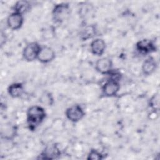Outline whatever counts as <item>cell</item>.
<instances>
[{"mask_svg": "<svg viewBox=\"0 0 160 160\" xmlns=\"http://www.w3.org/2000/svg\"><path fill=\"white\" fill-rule=\"evenodd\" d=\"M45 109L40 105L30 106L26 112V123L29 131H34L46 118Z\"/></svg>", "mask_w": 160, "mask_h": 160, "instance_id": "1", "label": "cell"}, {"mask_svg": "<svg viewBox=\"0 0 160 160\" xmlns=\"http://www.w3.org/2000/svg\"><path fill=\"white\" fill-rule=\"evenodd\" d=\"M110 78L108 79L101 88V95L105 98L115 97L118 95L120 90L119 74L114 71L109 74Z\"/></svg>", "mask_w": 160, "mask_h": 160, "instance_id": "2", "label": "cell"}, {"mask_svg": "<svg viewBox=\"0 0 160 160\" xmlns=\"http://www.w3.org/2000/svg\"><path fill=\"white\" fill-rule=\"evenodd\" d=\"M71 8L68 2H61L54 5L52 10V18L56 23H61L70 15Z\"/></svg>", "mask_w": 160, "mask_h": 160, "instance_id": "3", "label": "cell"}, {"mask_svg": "<svg viewBox=\"0 0 160 160\" xmlns=\"http://www.w3.org/2000/svg\"><path fill=\"white\" fill-rule=\"evenodd\" d=\"M41 46L36 41L31 42L27 44L24 48L22 52V56L27 62H32L38 59V56Z\"/></svg>", "mask_w": 160, "mask_h": 160, "instance_id": "4", "label": "cell"}, {"mask_svg": "<svg viewBox=\"0 0 160 160\" xmlns=\"http://www.w3.org/2000/svg\"><path fill=\"white\" fill-rule=\"evenodd\" d=\"M85 111L80 104H73L68 107L65 111L66 118L72 122H78L85 116Z\"/></svg>", "mask_w": 160, "mask_h": 160, "instance_id": "5", "label": "cell"}, {"mask_svg": "<svg viewBox=\"0 0 160 160\" xmlns=\"http://www.w3.org/2000/svg\"><path fill=\"white\" fill-rule=\"evenodd\" d=\"M61 155V151L59 145L56 143H51L43 149L38 156V159L52 160L59 158Z\"/></svg>", "mask_w": 160, "mask_h": 160, "instance_id": "6", "label": "cell"}, {"mask_svg": "<svg viewBox=\"0 0 160 160\" xmlns=\"http://www.w3.org/2000/svg\"><path fill=\"white\" fill-rule=\"evenodd\" d=\"M1 138L5 141H12L18 134V127L12 122H6L1 127Z\"/></svg>", "mask_w": 160, "mask_h": 160, "instance_id": "7", "label": "cell"}, {"mask_svg": "<svg viewBox=\"0 0 160 160\" xmlns=\"http://www.w3.org/2000/svg\"><path fill=\"white\" fill-rule=\"evenodd\" d=\"M94 67L98 72L104 75H109L114 71L112 59L106 57L98 59L95 62Z\"/></svg>", "mask_w": 160, "mask_h": 160, "instance_id": "8", "label": "cell"}, {"mask_svg": "<svg viewBox=\"0 0 160 160\" xmlns=\"http://www.w3.org/2000/svg\"><path fill=\"white\" fill-rule=\"evenodd\" d=\"M136 49L142 54H149L157 51L154 42L149 39H142L136 43Z\"/></svg>", "mask_w": 160, "mask_h": 160, "instance_id": "9", "label": "cell"}, {"mask_svg": "<svg viewBox=\"0 0 160 160\" xmlns=\"http://www.w3.org/2000/svg\"><path fill=\"white\" fill-rule=\"evenodd\" d=\"M8 27L12 31L21 29L24 24V15L13 11L8 17L6 20Z\"/></svg>", "mask_w": 160, "mask_h": 160, "instance_id": "10", "label": "cell"}, {"mask_svg": "<svg viewBox=\"0 0 160 160\" xmlns=\"http://www.w3.org/2000/svg\"><path fill=\"white\" fill-rule=\"evenodd\" d=\"M56 58V52L54 50L48 46H41L38 60L41 63L47 64L52 62Z\"/></svg>", "mask_w": 160, "mask_h": 160, "instance_id": "11", "label": "cell"}, {"mask_svg": "<svg viewBox=\"0 0 160 160\" xmlns=\"http://www.w3.org/2000/svg\"><path fill=\"white\" fill-rule=\"evenodd\" d=\"M98 34L97 26L94 24H87L82 27L79 33V39L82 41H86L94 38Z\"/></svg>", "mask_w": 160, "mask_h": 160, "instance_id": "12", "label": "cell"}, {"mask_svg": "<svg viewBox=\"0 0 160 160\" xmlns=\"http://www.w3.org/2000/svg\"><path fill=\"white\" fill-rule=\"evenodd\" d=\"M106 49V43L101 38H96L93 39L90 44V51L91 53L96 56H101L105 52Z\"/></svg>", "mask_w": 160, "mask_h": 160, "instance_id": "13", "label": "cell"}, {"mask_svg": "<svg viewBox=\"0 0 160 160\" xmlns=\"http://www.w3.org/2000/svg\"><path fill=\"white\" fill-rule=\"evenodd\" d=\"M158 68V63L154 58L149 56L142 64L141 71L144 76H150Z\"/></svg>", "mask_w": 160, "mask_h": 160, "instance_id": "14", "label": "cell"}, {"mask_svg": "<svg viewBox=\"0 0 160 160\" xmlns=\"http://www.w3.org/2000/svg\"><path fill=\"white\" fill-rule=\"evenodd\" d=\"M24 92V86L21 82H13L8 88V93L12 98H19L22 96Z\"/></svg>", "mask_w": 160, "mask_h": 160, "instance_id": "15", "label": "cell"}, {"mask_svg": "<svg viewBox=\"0 0 160 160\" xmlns=\"http://www.w3.org/2000/svg\"><path fill=\"white\" fill-rule=\"evenodd\" d=\"M31 8V4L28 1H18L13 6V11L19 12L24 15L26 12H28Z\"/></svg>", "mask_w": 160, "mask_h": 160, "instance_id": "16", "label": "cell"}, {"mask_svg": "<svg viewBox=\"0 0 160 160\" xmlns=\"http://www.w3.org/2000/svg\"><path fill=\"white\" fill-rule=\"evenodd\" d=\"M39 101L46 106H52L54 102V99L52 94L49 91L44 92L39 98Z\"/></svg>", "mask_w": 160, "mask_h": 160, "instance_id": "17", "label": "cell"}, {"mask_svg": "<svg viewBox=\"0 0 160 160\" xmlns=\"http://www.w3.org/2000/svg\"><path fill=\"white\" fill-rule=\"evenodd\" d=\"M105 156L103 153L96 149H91L88 154V160H102Z\"/></svg>", "mask_w": 160, "mask_h": 160, "instance_id": "18", "label": "cell"}, {"mask_svg": "<svg viewBox=\"0 0 160 160\" xmlns=\"http://www.w3.org/2000/svg\"><path fill=\"white\" fill-rule=\"evenodd\" d=\"M159 94L156 93L153 94L149 100L148 105L149 107L153 111H157L159 110Z\"/></svg>", "mask_w": 160, "mask_h": 160, "instance_id": "19", "label": "cell"}]
</instances>
